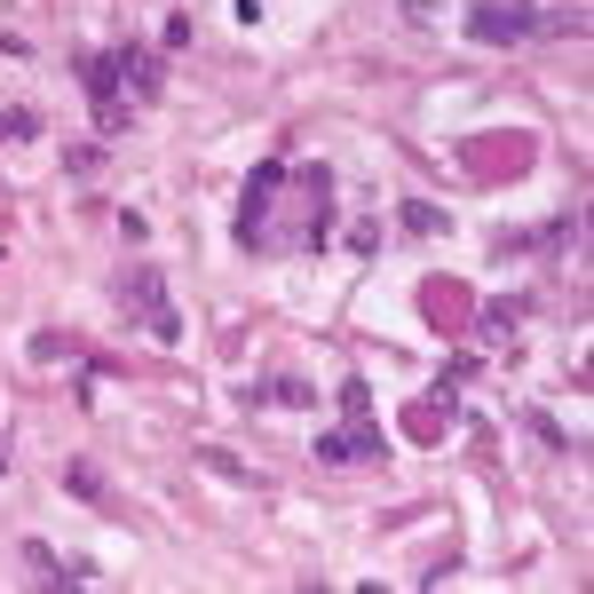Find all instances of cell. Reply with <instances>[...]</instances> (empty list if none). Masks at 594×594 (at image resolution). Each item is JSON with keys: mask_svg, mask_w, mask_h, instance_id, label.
Listing matches in <instances>:
<instances>
[{"mask_svg": "<svg viewBox=\"0 0 594 594\" xmlns=\"http://www.w3.org/2000/svg\"><path fill=\"white\" fill-rule=\"evenodd\" d=\"M80 80H88V95H95V119H104V136H119V127H127L119 95H127V88H136V95H159V63H151L143 48H119V56H88Z\"/></svg>", "mask_w": 594, "mask_h": 594, "instance_id": "cell-1", "label": "cell"}, {"mask_svg": "<svg viewBox=\"0 0 594 594\" xmlns=\"http://www.w3.org/2000/svg\"><path fill=\"white\" fill-rule=\"evenodd\" d=\"M278 183H286V159H270V167H254L246 183V207H238V246H270V207H278Z\"/></svg>", "mask_w": 594, "mask_h": 594, "instance_id": "cell-2", "label": "cell"}, {"mask_svg": "<svg viewBox=\"0 0 594 594\" xmlns=\"http://www.w3.org/2000/svg\"><path fill=\"white\" fill-rule=\"evenodd\" d=\"M119 293H136V302H143V325H151L159 341H175V334H183V325H175V302H167V286H159L151 261H136V270L119 278Z\"/></svg>", "mask_w": 594, "mask_h": 594, "instance_id": "cell-3", "label": "cell"}, {"mask_svg": "<svg viewBox=\"0 0 594 594\" xmlns=\"http://www.w3.org/2000/svg\"><path fill=\"white\" fill-rule=\"evenodd\" d=\"M468 32L500 48V40H523V32H539V16H532V9H468Z\"/></svg>", "mask_w": 594, "mask_h": 594, "instance_id": "cell-4", "label": "cell"}, {"mask_svg": "<svg viewBox=\"0 0 594 594\" xmlns=\"http://www.w3.org/2000/svg\"><path fill=\"white\" fill-rule=\"evenodd\" d=\"M317 459H381V436L365 428V412H349V428L317 436Z\"/></svg>", "mask_w": 594, "mask_h": 594, "instance_id": "cell-5", "label": "cell"}, {"mask_svg": "<svg viewBox=\"0 0 594 594\" xmlns=\"http://www.w3.org/2000/svg\"><path fill=\"white\" fill-rule=\"evenodd\" d=\"M515 317H523V302H484V334H491V341L515 334Z\"/></svg>", "mask_w": 594, "mask_h": 594, "instance_id": "cell-6", "label": "cell"}, {"mask_svg": "<svg viewBox=\"0 0 594 594\" xmlns=\"http://www.w3.org/2000/svg\"><path fill=\"white\" fill-rule=\"evenodd\" d=\"M32 136H40V119H32V112H0V143H32Z\"/></svg>", "mask_w": 594, "mask_h": 594, "instance_id": "cell-7", "label": "cell"}, {"mask_svg": "<svg viewBox=\"0 0 594 594\" xmlns=\"http://www.w3.org/2000/svg\"><path fill=\"white\" fill-rule=\"evenodd\" d=\"M24 563H32V579H48V586H63V563H56V555H48L40 539H32V547H24Z\"/></svg>", "mask_w": 594, "mask_h": 594, "instance_id": "cell-8", "label": "cell"}, {"mask_svg": "<svg viewBox=\"0 0 594 594\" xmlns=\"http://www.w3.org/2000/svg\"><path fill=\"white\" fill-rule=\"evenodd\" d=\"M405 230H420V238H428V230H444V214L428 207V198H412V207H405Z\"/></svg>", "mask_w": 594, "mask_h": 594, "instance_id": "cell-9", "label": "cell"}]
</instances>
